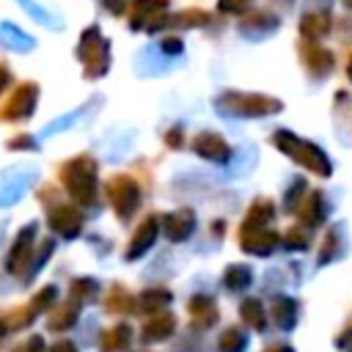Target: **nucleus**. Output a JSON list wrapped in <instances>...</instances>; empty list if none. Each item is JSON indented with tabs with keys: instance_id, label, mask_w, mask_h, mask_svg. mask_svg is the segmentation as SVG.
<instances>
[{
	"instance_id": "f257e3e1",
	"label": "nucleus",
	"mask_w": 352,
	"mask_h": 352,
	"mask_svg": "<svg viewBox=\"0 0 352 352\" xmlns=\"http://www.w3.org/2000/svg\"><path fill=\"white\" fill-rule=\"evenodd\" d=\"M275 143H278L292 160H297L300 165H305L308 170H314V173H319V176H330V162H327L324 151L316 148L314 143H305V140H300V138H294V135H289V132H278V135H275Z\"/></svg>"
},
{
	"instance_id": "f03ea898",
	"label": "nucleus",
	"mask_w": 352,
	"mask_h": 352,
	"mask_svg": "<svg viewBox=\"0 0 352 352\" xmlns=\"http://www.w3.org/2000/svg\"><path fill=\"white\" fill-rule=\"evenodd\" d=\"M107 192H110V201H113V206H116V212L118 214H129V209H135V184L129 182V179H116L110 187H107Z\"/></svg>"
},
{
	"instance_id": "7ed1b4c3",
	"label": "nucleus",
	"mask_w": 352,
	"mask_h": 352,
	"mask_svg": "<svg viewBox=\"0 0 352 352\" xmlns=\"http://www.w3.org/2000/svg\"><path fill=\"white\" fill-rule=\"evenodd\" d=\"M228 102H234L236 113H253V116H261V113H272L278 110L280 104L275 99H267V96H228Z\"/></svg>"
},
{
	"instance_id": "20e7f679",
	"label": "nucleus",
	"mask_w": 352,
	"mask_h": 352,
	"mask_svg": "<svg viewBox=\"0 0 352 352\" xmlns=\"http://www.w3.org/2000/svg\"><path fill=\"white\" fill-rule=\"evenodd\" d=\"M173 327H176V322H173L170 314H157V316L146 324L143 336H146V341H162V338H168V336L173 333Z\"/></svg>"
},
{
	"instance_id": "39448f33",
	"label": "nucleus",
	"mask_w": 352,
	"mask_h": 352,
	"mask_svg": "<svg viewBox=\"0 0 352 352\" xmlns=\"http://www.w3.org/2000/svg\"><path fill=\"white\" fill-rule=\"evenodd\" d=\"M154 236H157V220H154V217H148V220L138 228V234H135V239H132V245H129V258L140 256V253L154 242Z\"/></svg>"
},
{
	"instance_id": "423d86ee",
	"label": "nucleus",
	"mask_w": 352,
	"mask_h": 352,
	"mask_svg": "<svg viewBox=\"0 0 352 352\" xmlns=\"http://www.w3.org/2000/svg\"><path fill=\"white\" fill-rule=\"evenodd\" d=\"M195 148L204 157H212V160H226V154H228L226 143L217 135H201V138H195Z\"/></svg>"
},
{
	"instance_id": "0eeeda50",
	"label": "nucleus",
	"mask_w": 352,
	"mask_h": 352,
	"mask_svg": "<svg viewBox=\"0 0 352 352\" xmlns=\"http://www.w3.org/2000/svg\"><path fill=\"white\" fill-rule=\"evenodd\" d=\"M129 338H132V330H129L126 324H116L113 330H107V333L102 336V349H104V352H116V349L126 346Z\"/></svg>"
},
{
	"instance_id": "6e6552de",
	"label": "nucleus",
	"mask_w": 352,
	"mask_h": 352,
	"mask_svg": "<svg viewBox=\"0 0 352 352\" xmlns=\"http://www.w3.org/2000/svg\"><path fill=\"white\" fill-rule=\"evenodd\" d=\"M52 226H55L60 234L74 236V234L80 231V217H77L72 209H58V212L52 214Z\"/></svg>"
},
{
	"instance_id": "1a4fd4ad",
	"label": "nucleus",
	"mask_w": 352,
	"mask_h": 352,
	"mask_svg": "<svg viewBox=\"0 0 352 352\" xmlns=\"http://www.w3.org/2000/svg\"><path fill=\"white\" fill-rule=\"evenodd\" d=\"M300 30H302L308 38H319V36H324V33L330 30V22H327L324 14H308V16L302 19Z\"/></svg>"
},
{
	"instance_id": "9d476101",
	"label": "nucleus",
	"mask_w": 352,
	"mask_h": 352,
	"mask_svg": "<svg viewBox=\"0 0 352 352\" xmlns=\"http://www.w3.org/2000/svg\"><path fill=\"white\" fill-rule=\"evenodd\" d=\"M190 231H192V217L187 212H182L179 217H170L168 220V236L170 239H184Z\"/></svg>"
},
{
	"instance_id": "9b49d317",
	"label": "nucleus",
	"mask_w": 352,
	"mask_h": 352,
	"mask_svg": "<svg viewBox=\"0 0 352 352\" xmlns=\"http://www.w3.org/2000/svg\"><path fill=\"white\" fill-rule=\"evenodd\" d=\"M242 245L248 248V250H253V253H267L272 245H275V234H253V236H248L245 234V239H242Z\"/></svg>"
},
{
	"instance_id": "f8f14e48",
	"label": "nucleus",
	"mask_w": 352,
	"mask_h": 352,
	"mask_svg": "<svg viewBox=\"0 0 352 352\" xmlns=\"http://www.w3.org/2000/svg\"><path fill=\"white\" fill-rule=\"evenodd\" d=\"M77 302H69V305H63L52 319H50V330H63V327H69L72 322H74V316H77Z\"/></svg>"
},
{
	"instance_id": "ddd939ff",
	"label": "nucleus",
	"mask_w": 352,
	"mask_h": 352,
	"mask_svg": "<svg viewBox=\"0 0 352 352\" xmlns=\"http://www.w3.org/2000/svg\"><path fill=\"white\" fill-rule=\"evenodd\" d=\"M190 311H192L195 322L201 319V324H209V322L214 319V308H212V302H209V300H204V297L192 300V302H190Z\"/></svg>"
},
{
	"instance_id": "4468645a",
	"label": "nucleus",
	"mask_w": 352,
	"mask_h": 352,
	"mask_svg": "<svg viewBox=\"0 0 352 352\" xmlns=\"http://www.w3.org/2000/svg\"><path fill=\"white\" fill-rule=\"evenodd\" d=\"M168 300H170L168 292H146V294L140 297V308H143V311H157V308L165 305Z\"/></svg>"
},
{
	"instance_id": "2eb2a0df",
	"label": "nucleus",
	"mask_w": 352,
	"mask_h": 352,
	"mask_svg": "<svg viewBox=\"0 0 352 352\" xmlns=\"http://www.w3.org/2000/svg\"><path fill=\"white\" fill-rule=\"evenodd\" d=\"M302 217H305V223H319V217H322V201H319V195H311L305 201Z\"/></svg>"
},
{
	"instance_id": "dca6fc26",
	"label": "nucleus",
	"mask_w": 352,
	"mask_h": 352,
	"mask_svg": "<svg viewBox=\"0 0 352 352\" xmlns=\"http://www.w3.org/2000/svg\"><path fill=\"white\" fill-rule=\"evenodd\" d=\"M242 344H245V338L239 336V330H226L223 338H220L223 352H236V349H242Z\"/></svg>"
},
{
	"instance_id": "f3484780",
	"label": "nucleus",
	"mask_w": 352,
	"mask_h": 352,
	"mask_svg": "<svg viewBox=\"0 0 352 352\" xmlns=\"http://www.w3.org/2000/svg\"><path fill=\"white\" fill-rule=\"evenodd\" d=\"M308 63H311L314 69H319V63H322V69L327 72V69L333 66V58H330V52H324V50H319V47H311V50H308Z\"/></svg>"
},
{
	"instance_id": "a211bd4d",
	"label": "nucleus",
	"mask_w": 352,
	"mask_h": 352,
	"mask_svg": "<svg viewBox=\"0 0 352 352\" xmlns=\"http://www.w3.org/2000/svg\"><path fill=\"white\" fill-rule=\"evenodd\" d=\"M226 283H228L231 289L245 286V283H248V270H245V267H231L228 275H226Z\"/></svg>"
},
{
	"instance_id": "6ab92c4d",
	"label": "nucleus",
	"mask_w": 352,
	"mask_h": 352,
	"mask_svg": "<svg viewBox=\"0 0 352 352\" xmlns=\"http://www.w3.org/2000/svg\"><path fill=\"white\" fill-rule=\"evenodd\" d=\"M242 314H245V316H248V319H250V322H253L256 327L261 324V316H258V302H253V300H248V302L242 305Z\"/></svg>"
},
{
	"instance_id": "aec40b11",
	"label": "nucleus",
	"mask_w": 352,
	"mask_h": 352,
	"mask_svg": "<svg viewBox=\"0 0 352 352\" xmlns=\"http://www.w3.org/2000/svg\"><path fill=\"white\" fill-rule=\"evenodd\" d=\"M16 352H44V341H41L38 336H33V338H28Z\"/></svg>"
},
{
	"instance_id": "412c9836",
	"label": "nucleus",
	"mask_w": 352,
	"mask_h": 352,
	"mask_svg": "<svg viewBox=\"0 0 352 352\" xmlns=\"http://www.w3.org/2000/svg\"><path fill=\"white\" fill-rule=\"evenodd\" d=\"M220 6H223V11H242L248 6V0H223Z\"/></svg>"
},
{
	"instance_id": "4be33fe9",
	"label": "nucleus",
	"mask_w": 352,
	"mask_h": 352,
	"mask_svg": "<svg viewBox=\"0 0 352 352\" xmlns=\"http://www.w3.org/2000/svg\"><path fill=\"white\" fill-rule=\"evenodd\" d=\"M50 352H74V346H72V344H66V341H60V344H55Z\"/></svg>"
},
{
	"instance_id": "5701e85b",
	"label": "nucleus",
	"mask_w": 352,
	"mask_h": 352,
	"mask_svg": "<svg viewBox=\"0 0 352 352\" xmlns=\"http://www.w3.org/2000/svg\"><path fill=\"white\" fill-rule=\"evenodd\" d=\"M3 80H6V74H3V72H0V85H3Z\"/></svg>"
},
{
	"instance_id": "b1692460",
	"label": "nucleus",
	"mask_w": 352,
	"mask_h": 352,
	"mask_svg": "<svg viewBox=\"0 0 352 352\" xmlns=\"http://www.w3.org/2000/svg\"><path fill=\"white\" fill-rule=\"evenodd\" d=\"M3 330H6V327H3V322H0V336H3Z\"/></svg>"
},
{
	"instance_id": "393cba45",
	"label": "nucleus",
	"mask_w": 352,
	"mask_h": 352,
	"mask_svg": "<svg viewBox=\"0 0 352 352\" xmlns=\"http://www.w3.org/2000/svg\"><path fill=\"white\" fill-rule=\"evenodd\" d=\"M349 77H352V60H349Z\"/></svg>"
},
{
	"instance_id": "a878e982",
	"label": "nucleus",
	"mask_w": 352,
	"mask_h": 352,
	"mask_svg": "<svg viewBox=\"0 0 352 352\" xmlns=\"http://www.w3.org/2000/svg\"><path fill=\"white\" fill-rule=\"evenodd\" d=\"M346 6H352V0H346Z\"/></svg>"
}]
</instances>
